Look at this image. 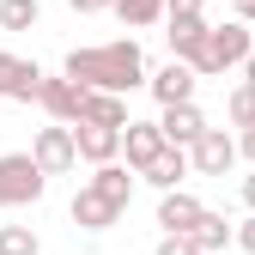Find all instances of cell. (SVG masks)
Segmentation results:
<instances>
[{
	"mask_svg": "<svg viewBox=\"0 0 255 255\" xmlns=\"http://www.w3.org/2000/svg\"><path fill=\"white\" fill-rule=\"evenodd\" d=\"M0 255H43V243L30 225H0Z\"/></svg>",
	"mask_w": 255,
	"mask_h": 255,
	"instance_id": "cell-21",
	"label": "cell"
},
{
	"mask_svg": "<svg viewBox=\"0 0 255 255\" xmlns=\"http://www.w3.org/2000/svg\"><path fill=\"white\" fill-rule=\"evenodd\" d=\"M237 152H243L249 164H255V128H243V134H237Z\"/></svg>",
	"mask_w": 255,
	"mask_h": 255,
	"instance_id": "cell-25",
	"label": "cell"
},
{
	"mask_svg": "<svg viewBox=\"0 0 255 255\" xmlns=\"http://www.w3.org/2000/svg\"><path fill=\"white\" fill-rule=\"evenodd\" d=\"M237 249H243V255H255V213H249V219H237Z\"/></svg>",
	"mask_w": 255,
	"mask_h": 255,
	"instance_id": "cell-23",
	"label": "cell"
},
{
	"mask_svg": "<svg viewBox=\"0 0 255 255\" xmlns=\"http://www.w3.org/2000/svg\"><path fill=\"white\" fill-rule=\"evenodd\" d=\"M164 146H170V140H164V128H158V122H128V128H122V158H128L134 170H146Z\"/></svg>",
	"mask_w": 255,
	"mask_h": 255,
	"instance_id": "cell-11",
	"label": "cell"
},
{
	"mask_svg": "<svg viewBox=\"0 0 255 255\" xmlns=\"http://www.w3.org/2000/svg\"><path fill=\"white\" fill-rule=\"evenodd\" d=\"M201 213L207 207L188 195V188H164V195H158V231H195Z\"/></svg>",
	"mask_w": 255,
	"mask_h": 255,
	"instance_id": "cell-13",
	"label": "cell"
},
{
	"mask_svg": "<svg viewBox=\"0 0 255 255\" xmlns=\"http://www.w3.org/2000/svg\"><path fill=\"white\" fill-rule=\"evenodd\" d=\"M110 12H116L128 30H146V24H158V18L170 12V0H116Z\"/></svg>",
	"mask_w": 255,
	"mask_h": 255,
	"instance_id": "cell-17",
	"label": "cell"
},
{
	"mask_svg": "<svg viewBox=\"0 0 255 255\" xmlns=\"http://www.w3.org/2000/svg\"><path fill=\"white\" fill-rule=\"evenodd\" d=\"M243 207L255 213V176H243Z\"/></svg>",
	"mask_w": 255,
	"mask_h": 255,
	"instance_id": "cell-28",
	"label": "cell"
},
{
	"mask_svg": "<svg viewBox=\"0 0 255 255\" xmlns=\"http://www.w3.org/2000/svg\"><path fill=\"white\" fill-rule=\"evenodd\" d=\"M164 24H170V30H164V37H170V55L195 67L201 49H207V30H213V24H207V12H170Z\"/></svg>",
	"mask_w": 255,
	"mask_h": 255,
	"instance_id": "cell-8",
	"label": "cell"
},
{
	"mask_svg": "<svg viewBox=\"0 0 255 255\" xmlns=\"http://www.w3.org/2000/svg\"><path fill=\"white\" fill-rule=\"evenodd\" d=\"M188 158H195V176H225L243 152H237V140L225 134V128H207V134L188 146Z\"/></svg>",
	"mask_w": 255,
	"mask_h": 255,
	"instance_id": "cell-7",
	"label": "cell"
},
{
	"mask_svg": "<svg viewBox=\"0 0 255 255\" xmlns=\"http://www.w3.org/2000/svg\"><path fill=\"white\" fill-rule=\"evenodd\" d=\"M188 170H195V158H188V146H164V152H158L152 164L140 170V182H152L158 195H164V188H182V176H188Z\"/></svg>",
	"mask_w": 255,
	"mask_h": 255,
	"instance_id": "cell-14",
	"label": "cell"
},
{
	"mask_svg": "<svg viewBox=\"0 0 255 255\" xmlns=\"http://www.w3.org/2000/svg\"><path fill=\"white\" fill-rule=\"evenodd\" d=\"M152 255H207V249H201V237H195V231H164Z\"/></svg>",
	"mask_w": 255,
	"mask_h": 255,
	"instance_id": "cell-22",
	"label": "cell"
},
{
	"mask_svg": "<svg viewBox=\"0 0 255 255\" xmlns=\"http://www.w3.org/2000/svg\"><path fill=\"white\" fill-rule=\"evenodd\" d=\"M43 116L49 122H79L85 116V85L79 79H67V73H61V79H43Z\"/></svg>",
	"mask_w": 255,
	"mask_h": 255,
	"instance_id": "cell-10",
	"label": "cell"
},
{
	"mask_svg": "<svg viewBox=\"0 0 255 255\" xmlns=\"http://www.w3.org/2000/svg\"><path fill=\"white\" fill-rule=\"evenodd\" d=\"M67 6H73V12H110L116 0H67Z\"/></svg>",
	"mask_w": 255,
	"mask_h": 255,
	"instance_id": "cell-24",
	"label": "cell"
},
{
	"mask_svg": "<svg viewBox=\"0 0 255 255\" xmlns=\"http://www.w3.org/2000/svg\"><path fill=\"white\" fill-rule=\"evenodd\" d=\"M43 0H0V30H37Z\"/></svg>",
	"mask_w": 255,
	"mask_h": 255,
	"instance_id": "cell-19",
	"label": "cell"
},
{
	"mask_svg": "<svg viewBox=\"0 0 255 255\" xmlns=\"http://www.w3.org/2000/svg\"><path fill=\"white\" fill-rule=\"evenodd\" d=\"M43 67H37V61H18V55H6V49H0V98H6V104H37L43 98Z\"/></svg>",
	"mask_w": 255,
	"mask_h": 255,
	"instance_id": "cell-5",
	"label": "cell"
},
{
	"mask_svg": "<svg viewBox=\"0 0 255 255\" xmlns=\"http://www.w3.org/2000/svg\"><path fill=\"white\" fill-rule=\"evenodd\" d=\"M67 213H73V225H79V231H110V225H122V213H128V207H122V201H110L98 182H85L79 195H73V207H67Z\"/></svg>",
	"mask_w": 255,
	"mask_h": 255,
	"instance_id": "cell-6",
	"label": "cell"
},
{
	"mask_svg": "<svg viewBox=\"0 0 255 255\" xmlns=\"http://www.w3.org/2000/svg\"><path fill=\"white\" fill-rule=\"evenodd\" d=\"M73 140H79V158H85V164H110V158H122V128L73 122Z\"/></svg>",
	"mask_w": 255,
	"mask_h": 255,
	"instance_id": "cell-12",
	"label": "cell"
},
{
	"mask_svg": "<svg viewBox=\"0 0 255 255\" xmlns=\"http://www.w3.org/2000/svg\"><path fill=\"white\" fill-rule=\"evenodd\" d=\"M30 158L49 170V176H67L79 164V140H73V122H49L37 128V140H30Z\"/></svg>",
	"mask_w": 255,
	"mask_h": 255,
	"instance_id": "cell-4",
	"label": "cell"
},
{
	"mask_svg": "<svg viewBox=\"0 0 255 255\" xmlns=\"http://www.w3.org/2000/svg\"><path fill=\"white\" fill-rule=\"evenodd\" d=\"M195 67H188V61H164V67H158L152 79H146V91H152V98H158V110H164V104H188V98H195Z\"/></svg>",
	"mask_w": 255,
	"mask_h": 255,
	"instance_id": "cell-9",
	"label": "cell"
},
{
	"mask_svg": "<svg viewBox=\"0 0 255 255\" xmlns=\"http://www.w3.org/2000/svg\"><path fill=\"white\" fill-rule=\"evenodd\" d=\"M61 73L79 79L85 91H140L152 73H146V49L134 37H116V43H91V49H73L67 61H61Z\"/></svg>",
	"mask_w": 255,
	"mask_h": 255,
	"instance_id": "cell-1",
	"label": "cell"
},
{
	"mask_svg": "<svg viewBox=\"0 0 255 255\" xmlns=\"http://www.w3.org/2000/svg\"><path fill=\"white\" fill-rule=\"evenodd\" d=\"M195 237H201V249H207V255H219L225 243H237V225H231L225 213H201V225H195Z\"/></svg>",
	"mask_w": 255,
	"mask_h": 255,
	"instance_id": "cell-18",
	"label": "cell"
},
{
	"mask_svg": "<svg viewBox=\"0 0 255 255\" xmlns=\"http://www.w3.org/2000/svg\"><path fill=\"white\" fill-rule=\"evenodd\" d=\"M243 79H255V49H249V61H243Z\"/></svg>",
	"mask_w": 255,
	"mask_h": 255,
	"instance_id": "cell-29",
	"label": "cell"
},
{
	"mask_svg": "<svg viewBox=\"0 0 255 255\" xmlns=\"http://www.w3.org/2000/svg\"><path fill=\"white\" fill-rule=\"evenodd\" d=\"M49 188V170L30 152H0V207H37Z\"/></svg>",
	"mask_w": 255,
	"mask_h": 255,
	"instance_id": "cell-3",
	"label": "cell"
},
{
	"mask_svg": "<svg viewBox=\"0 0 255 255\" xmlns=\"http://www.w3.org/2000/svg\"><path fill=\"white\" fill-rule=\"evenodd\" d=\"M225 116H231V128H255V79H237V85H231Z\"/></svg>",
	"mask_w": 255,
	"mask_h": 255,
	"instance_id": "cell-20",
	"label": "cell"
},
{
	"mask_svg": "<svg viewBox=\"0 0 255 255\" xmlns=\"http://www.w3.org/2000/svg\"><path fill=\"white\" fill-rule=\"evenodd\" d=\"M170 12H207V0H170ZM164 12V18H170Z\"/></svg>",
	"mask_w": 255,
	"mask_h": 255,
	"instance_id": "cell-26",
	"label": "cell"
},
{
	"mask_svg": "<svg viewBox=\"0 0 255 255\" xmlns=\"http://www.w3.org/2000/svg\"><path fill=\"white\" fill-rule=\"evenodd\" d=\"M79 122H104V128H128L134 116H128V98L122 91H85V116Z\"/></svg>",
	"mask_w": 255,
	"mask_h": 255,
	"instance_id": "cell-16",
	"label": "cell"
},
{
	"mask_svg": "<svg viewBox=\"0 0 255 255\" xmlns=\"http://www.w3.org/2000/svg\"><path fill=\"white\" fill-rule=\"evenodd\" d=\"M249 49H255V24L225 18V24H213V30H207V49H201V61H195V73H201V79H219V73L243 67Z\"/></svg>",
	"mask_w": 255,
	"mask_h": 255,
	"instance_id": "cell-2",
	"label": "cell"
},
{
	"mask_svg": "<svg viewBox=\"0 0 255 255\" xmlns=\"http://www.w3.org/2000/svg\"><path fill=\"white\" fill-rule=\"evenodd\" d=\"M237 18H243V24H255V0H237Z\"/></svg>",
	"mask_w": 255,
	"mask_h": 255,
	"instance_id": "cell-27",
	"label": "cell"
},
{
	"mask_svg": "<svg viewBox=\"0 0 255 255\" xmlns=\"http://www.w3.org/2000/svg\"><path fill=\"white\" fill-rule=\"evenodd\" d=\"M158 128H164V140H170V146H195V140L207 134V116L195 110V98H188V104H164Z\"/></svg>",
	"mask_w": 255,
	"mask_h": 255,
	"instance_id": "cell-15",
	"label": "cell"
}]
</instances>
